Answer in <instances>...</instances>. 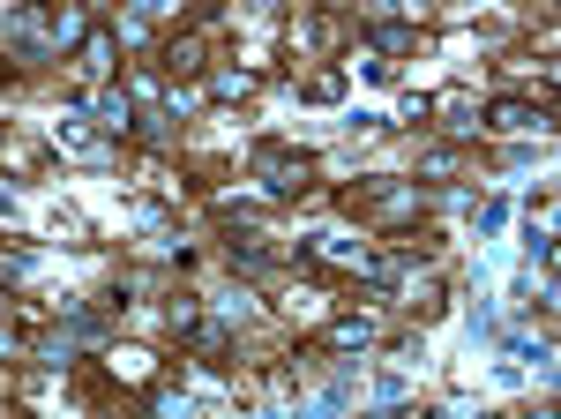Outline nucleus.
I'll use <instances>...</instances> for the list:
<instances>
[{
    "label": "nucleus",
    "mask_w": 561,
    "mask_h": 419,
    "mask_svg": "<svg viewBox=\"0 0 561 419\" xmlns=\"http://www.w3.org/2000/svg\"><path fill=\"white\" fill-rule=\"evenodd\" d=\"M83 68H90V75L113 68V38H105V30H90V38H83Z\"/></svg>",
    "instance_id": "nucleus-6"
},
{
    "label": "nucleus",
    "mask_w": 561,
    "mask_h": 419,
    "mask_svg": "<svg viewBox=\"0 0 561 419\" xmlns=\"http://www.w3.org/2000/svg\"><path fill=\"white\" fill-rule=\"evenodd\" d=\"M210 90H217V98H255V75H247V68H217Z\"/></svg>",
    "instance_id": "nucleus-4"
},
{
    "label": "nucleus",
    "mask_w": 561,
    "mask_h": 419,
    "mask_svg": "<svg viewBox=\"0 0 561 419\" xmlns=\"http://www.w3.org/2000/svg\"><path fill=\"white\" fill-rule=\"evenodd\" d=\"M165 8V0H135V15H158Z\"/></svg>",
    "instance_id": "nucleus-9"
},
{
    "label": "nucleus",
    "mask_w": 561,
    "mask_h": 419,
    "mask_svg": "<svg viewBox=\"0 0 561 419\" xmlns=\"http://www.w3.org/2000/svg\"><path fill=\"white\" fill-rule=\"evenodd\" d=\"M255 173H262V188H270V195H292L307 180V158H292L285 143H262L255 150Z\"/></svg>",
    "instance_id": "nucleus-1"
},
{
    "label": "nucleus",
    "mask_w": 561,
    "mask_h": 419,
    "mask_svg": "<svg viewBox=\"0 0 561 419\" xmlns=\"http://www.w3.org/2000/svg\"><path fill=\"white\" fill-rule=\"evenodd\" d=\"M60 143H68V150H75V158H98V135H90V128H83V120H68V128H60Z\"/></svg>",
    "instance_id": "nucleus-8"
},
{
    "label": "nucleus",
    "mask_w": 561,
    "mask_h": 419,
    "mask_svg": "<svg viewBox=\"0 0 561 419\" xmlns=\"http://www.w3.org/2000/svg\"><path fill=\"white\" fill-rule=\"evenodd\" d=\"M98 128H113V135L135 128V98H128V90H105V98H98Z\"/></svg>",
    "instance_id": "nucleus-2"
},
{
    "label": "nucleus",
    "mask_w": 561,
    "mask_h": 419,
    "mask_svg": "<svg viewBox=\"0 0 561 419\" xmlns=\"http://www.w3.org/2000/svg\"><path fill=\"white\" fill-rule=\"evenodd\" d=\"M165 68H173V75H195V68H202V45H195V38H173V45H165Z\"/></svg>",
    "instance_id": "nucleus-5"
},
{
    "label": "nucleus",
    "mask_w": 561,
    "mask_h": 419,
    "mask_svg": "<svg viewBox=\"0 0 561 419\" xmlns=\"http://www.w3.org/2000/svg\"><path fill=\"white\" fill-rule=\"evenodd\" d=\"M494 128H539V120H532L524 98H502V105H494Z\"/></svg>",
    "instance_id": "nucleus-7"
},
{
    "label": "nucleus",
    "mask_w": 561,
    "mask_h": 419,
    "mask_svg": "<svg viewBox=\"0 0 561 419\" xmlns=\"http://www.w3.org/2000/svg\"><path fill=\"white\" fill-rule=\"evenodd\" d=\"M330 345H337V352H367V345H374V322H367V315H345V322L330 330Z\"/></svg>",
    "instance_id": "nucleus-3"
}]
</instances>
